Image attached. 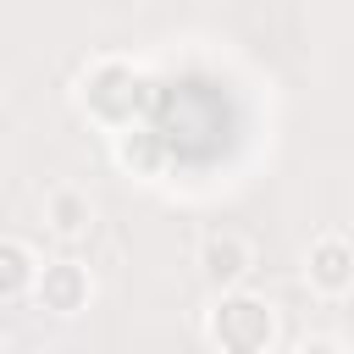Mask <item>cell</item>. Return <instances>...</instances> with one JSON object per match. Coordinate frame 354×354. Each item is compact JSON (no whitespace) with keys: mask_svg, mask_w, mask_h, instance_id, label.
Here are the masks:
<instances>
[{"mask_svg":"<svg viewBox=\"0 0 354 354\" xmlns=\"http://www.w3.org/2000/svg\"><path fill=\"white\" fill-rule=\"evenodd\" d=\"M28 299H33L44 315L72 321V315H83V310L94 304V277H88V266H83V260L61 254V260H44V266H39V277H33Z\"/></svg>","mask_w":354,"mask_h":354,"instance_id":"3957f363","label":"cell"},{"mask_svg":"<svg viewBox=\"0 0 354 354\" xmlns=\"http://www.w3.org/2000/svg\"><path fill=\"white\" fill-rule=\"evenodd\" d=\"M88 227H94V199H88V188L55 183V188L44 194V232L61 238V243H77V238H88Z\"/></svg>","mask_w":354,"mask_h":354,"instance_id":"8992f818","label":"cell"},{"mask_svg":"<svg viewBox=\"0 0 354 354\" xmlns=\"http://www.w3.org/2000/svg\"><path fill=\"white\" fill-rule=\"evenodd\" d=\"M304 288L315 299H348L354 293V249L343 232H321L304 254Z\"/></svg>","mask_w":354,"mask_h":354,"instance_id":"277c9868","label":"cell"},{"mask_svg":"<svg viewBox=\"0 0 354 354\" xmlns=\"http://www.w3.org/2000/svg\"><path fill=\"white\" fill-rule=\"evenodd\" d=\"M205 343L221 354H271L277 348V304L238 288H216V304L205 310Z\"/></svg>","mask_w":354,"mask_h":354,"instance_id":"7a4b0ae2","label":"cell"},{"mask_svg":"<svg viewBox=\"0 0 354 354\" xmlns=\"http://www.w3.org/2000/svg\"><path fill=\"white\" fill-rule=\"evenodd\" d=\"M249 271H254V243L243 232L221 227V232L199 238V277L210 288H238V282H249Z\"/></svg>","mask_w":354,"mask_h":354,"instance_id":"5b68a950","label":"cell"},{"mask_svg":"<svg viewBox=\"0 0 354 354\" xmlns=\"http://www.w3.org/2000/svg\"><path fill=\"white\" fill-rule=\"evenodd\" d=\"M6 343H11V337H6V332H0V348H6Z\"/></svg>","mask_w":354,"mask_h":354,"instance_id":"9c48e42d","label":"cell"},{"mask_svg":"<svg viewBox=\"0 0 354 354\" xmlns=\"http://www.w3.org/2000/svg\"><path fill=\"white\" fill-rule=\"evenodd\" d=\"M343 348H348L343 337H310L304 343V354H343Z\"/></svg>","mask_w":354,"mask_h":354,"instance_id":"ba28073f","label":"cell"},{"mask_svg":"<svg viewBox=\"0 0 354 354\" xmlns=\"http://www.w3.org/2000/svg\"><path fill=\"white\" fill-rule=\"evenodd\" d=\"M33 277H39V254H33V243H22V238H6V232H0V304L28 299Z\"/></svg>","mask_w":354,"mask_h":354,"instance_id":"52a82bcc","label":"cell"},{"mask_svg":"<svg viewBox=\"0 0 354 354\" xmlns=\"http://www.w3.org/2000/svg\"><path fill=\"white\" fill-rule=\"evenodd\" d=\"M77 111L105 127V133H122L133 127L144 111H149V77L144 66H133L127 55H94L83 72H77V88H72Z\"/></svg>","mask_w":354,"mask_h":354,"instance_id":"6da1fadb","label":"cell"}]
</instances>
